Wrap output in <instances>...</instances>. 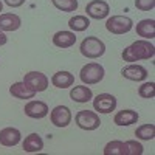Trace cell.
<instances>
[{"label":"cell","mask_w":155,"mask_h":155,"mask_svg":"<svg viewBox=\"0 0 155 155\" xmlns=\"http://www.w3.org/2000/svg\"><path fill=\"white\" fill-rule=\"evenodd\" d=\"M9 93L14 96V98H17V99H33L34 95H36L34 90H31L23 81L12 84V85L9 87Z\"/></svg>","instance_id":"obj_17"},{"label":"cell","mask_w":155,"mask_h":155,"mask_svg":"<svg viewBox=\"0 0 155 155\" xmlns=\"http://www.w3.org/2000/svg\"><path fill=\"white\" fill-rule=\"evenodd\" d=\"M121 56L124 62H130V64L138 61H147L155 56V47L146 39H140V41H135L129 47H126Z\"/></svg>","instance_id":"obj_1"},{"label":"cell","mask_w":155,"mask_h":155,"mask_svg":"<svg viewBox=\"0 0 155 155\" xmlns=\"http://www.w3.org/2000/svg\"><path fill=\"white\" fill-rule=\"evenodd\" d=\"M135 31L140 37L146 39V41H149V39H153L155 37V20L153 19H143L140 20L137 23L135 27Z\"/></svg>","instance_id":"obj_15"},{"label":"cell","mask_w":155,"mask_h":155,"mask_svg":"<svg viewBox=\"0 0 155 155\" xmlns=\"http://www.w3.org/2000/svg\"><path fill=\"white\" fill-rule=\"evenodd\" d=\"M76 44V34L73 31H58L53 36V45L58 48H70Z\"/></svg>","instance_id":"obj_14"},{"label":"cell","mask_w":155,"mask_h":155,"mask_svg":"<svg viewBox=\"0 0 155 155\" xmlns=\"http://www.w3.org/2000/svg\"><path fill=\"white\" fill-rule=\"evenodd\" d=\"M6 41H8V39H6L5 33H3V31H0V47L5 45V44H6Z\"/></svg>","instance_id":"obj_29"},{"label":"cell","mask_w":155,"mask_h":155,"mask_svg":"<svg viewBox=\"0 0 155 155\" xmlns=\"http://www.w3.org/2000/svg\"><path fill=\"white\" fill-rule=\"evenodd\" d=\"M85 12L88 17L101 20V19H106L110 12V6L107 2L104 0H92L90 3H87L85 6Z\"/></svg>","instance_id":"obj_7"},{"label":"cell","mask_w":155,"mask_h":155,"mask_svg":"<svg viewBox=\"0 0 155 155\" xmlns=\"http://www.w3.org/2000/svg\"><path fill=\"white\" fill-rule=\"evenodd\" d=\"M70 98L74 101V102H79V104H84V102H88L90 99L93 98V93L90 87H85V85H74L71 90H70Z\"/></svg>","instance_id":"obj_18"},{"label":"cell","mask_w":155,"mask_h":155,"mask_svg":"<svg viewBox=\"0 0 155 155\" xmlns=\"http://www.w3.org/2000/svg\"><path fill=\"white\" fill-rule=\"evenodd\" d=\"M104 74H106V70L104 67L98 62H88L87 65H84L81 68V73H79V78L81 81L87 85H92V84H98L104 79Z\"/></svg>","instance_id":"obj_3"},{"label":"cell","mask_w":155,"mask_h":155,"mask_svg":"<svg viewBox=\"0 0 155 155\" xmlns=\"http://www.w3.org/2000/svg\"><path fill=\"white\" fill-rule=\"evenodd\" d=\"M51 84L58 88H68L74 84V76L70 71H58L51 78Z\"/></svg>","instance_id":"obj_20"},{"label":"cell","mask_w":155,"mask_h":155,"mask_svg":"<svg viewBox=\"0 0 155 155\" xmlns=\"http://www.w3.org/2000/svg\"><path fill=\"white\" fill-rule=\"evenodd\" d=\"M23 82L27 84L31 90H34L36 93H41V92H45L47 90L50 81H48V78L41 71H30V73L25 74Z\"/></svg>","instance_id":"obj_6"},{"label":"cell","mask_w":155,"mask_h":155,"mask_svg":"<svg viewBox=\"0 0 155 155\" xmlns=\"http://www.w3.org/2000/svg\"><path fill=\"white\" fill-rule=\"evenodd\" d=\"M135 6L140 11H150L155 8V0H135Z\"/></svg>","instance_id":"obj_27"},{"label":"cell","mask_w":155,"mask_h":155,"mask_svg":"<svg viewBox=\"0 0 155 155\" xmlns=\"http://www.w3.org/2000/svg\"><path fill=\"white\" fill-rule=\"evenodd\" d=\"M121 74L129 81L140 82V81H144L147 78V70L143 65H138V64H129L127 67H124L121 70Z\"/></svg>","instance_id":"obj_11"},{"label":"cell","mask_w":155,"mask_h":155,"mask_svg":"<svg viewBox=\"0 0 155 155\" xmlns=\"http://www.w3.org/2000/svg\"><path fill=\"white\" fill-rule=\"evenodd\" d=\"M23 112H25V115L30 116V118H33V120H42V118H45V116L48 115L50 110H48V106L45 104L44 101L33 99V101L28 102V104H25Z\"/></svg>","instance_id":"obj_10"},{"label":"cell","mask_w":155,"mask_h":155,"mask_svg":"<svg viewBox=\"0 0 155 155\" xmlns=\"http://www.w3.org/2000/svg\"><path fill=\"white\" fill-rule=\"evenodd\" d=\"M104 155H124V143L118 140H113L106 144Z\"/></svg>","instance_id":"obj_24"},{"label":"cell","mask_w":155,"mask_h":155,"mask_svg":"<svg viewBox=\"0 0 155 155\" xmlns=\"http://www.w3.org/2000/svg\"><path fill=\"white\" fill-rule=\"evenodd\" d=\"M138 113L135 110H130V109H127V110H121L115 115V118H113V123L116 126H130V124H135L138 121Z\"/></svg>","instance_id":"obj_19"},{"label":"cell","mask_w":155,"mask_h":155,"mask_svg":"<svg viewBox=\"0 0 155 155\" xmlns=\"http://www.w3.org/2000/svg\"><path fill=\"white\" fill-rule=\"evenodd\" d=\"M51 3L64 12H74L78 9V0H51Z\"/></svg>","instance_id":"obj_23"},{"label":"cell","mask_w":155,"mask_h":155,"mask_svg":"<svg viewBox=\"0 0 155 155\" xmlns=\"http://www.w3.org/2000/svg\"><path fill=\"white\" fill-rule=\"evenodd\" d=\"M50 120L56 127H67L71 123V110L67 106H56L50 112Z\"/></svg>","instance_id":"obj_8"},{"label":"cell","mask_w":155,"mask_h":155,"mask_svg":"<svg viewBox=\"0 0 155 155\" xmlns=\"http://www.w3.org/2000/svg\"><path fill=\"white\" fill-rule=\"evenodd\" d=\"M106 28L112 34H126L134 28V20L126 16H112L106 22Z\"/></svg>","instance_id":"obj_4"},{"label":"cell","mask_w":155,"mask_h":155,"mask_svg":"<svg viewBox=\"0 0 155 155\" xmlns=\"http://www.w3.org/2000/svg\"><path fill=\"white\" fill-rule=\"evenodd\" d=\"M74 121L78 127H81L82 130H96L101 126L99 115L95 112H90V110H79L74 116Z\"/></svg>","instance_id":"obj_5"},{"label":"cell","mask_w":155,"mask_h":155,"mask_svg":"<svg viewBox=\"0 0 155 155\" xmlns=\"http://www.w3.org/2000/svg\"><path fill=\"white\" fill-rule=\"evenodd\" d=\"M22 149L28 153H34V152H41L44 149V140L41 138L39 134H30L22 143Z\"/></svg>","instance_id":"obj_16"},{"label":"cell","mask_w":155,"mask_h":155,"mask_svg":"<svg viewBox=\"0 0 155 155\" xmlns=\"http://www.w3.org/2000/svg\"><path fill=\"white\" fill-rule=\"evenodd\" d=\"M68 27L73 33H81L90 27V20L87 16H74L68 20Z\"/></svg>","instance_id":"obj_21"},{"label":"cell","mask_w":155,"mask_h":155,"mask_svg":"<svg viewBox=\"0 0 155 155\" xmlns=\"http://www.w3.org/2000/svg\"><path fill=\"white\" fill-rule=\"evenodd\" d=\"M135 137L140 140H146V141L153 140L155 138V126L153 124H143V126L137 127Z\"/></svg>","instance_id":"obj_22"},{"label":"cell","mask_w":155,"mask_h":155,"mask_svg":"<svg viewBox=\"0 0 155 155\" xmlns=\"http://www.w3.org/2000/svg\"><path fill=\"white\" fill-rule=\"evenodd\" d=\"M79 50H81V54L84 58L96 59V58H101L102 54L106 53V44L102 42L99 37L90 36V37H85L84 41L81 42Z\"/></svg>","instance_id":"obj_2"},{"label":"cell","mask_w":155,"mask_h":155,"mask_svg":"<svg viewBox=\"0 0 155 155\" xmlns=\"http://www.w3.org/2000/svg\"><path fill=\"white\" fill-rule=\"evenodd\" d=\"M138 95L144 99H152L155 96V84L153 82H144L138 87Z\"/></svg>","instance_id":"obj_26"},{"label":"cell","mask_w":155,"mask_h":155,"mask_svg":"<svg viewBox=\"0 0 155 155\" xmlns=\"http://www.w3.org/2000/svg\"><path fill=\"white\" fill-rule=\"evenodd\" d=\"M93 109L99 113H110L116 109V98L110 93H101L93 99Z\"/></svg>","instance_id":"obj_9"},{"label":"cell","mask_w":155,"mask_h":155,"mask_svg":"<svg viewBox=\"0 0 155 155\" xmlns=\"http://www.w3.org/2000/svg\"><path fill=\"white\" fill-rule=\"evenodd\" d=\"M27 0H5V3L8 5V6H11V8H19V6H22Z\"/></svg>","instance_id":"obj_28"},{"label":"cell","mask_w":155,"mask_h":155,"mask_svg":"<svg viewBox=\"0 0 155 155\" xmlns=\"http://www.w3.org/2000/svg\"><path fill=\"white\" fill-rule=\"evenodd\" d=\"M2 9H3V3L0 2V12H2Z\"/></svg>","instance_id":"obj_30"},{"label":"cell","mask_w":155,"mask_h":155,"mask_svg":"<svg viewBox=\"0 0 155 155\" xmlns=\"http://www.w3.org/2000/svg\"><path fill=\"white\" fill-rule=\"evenodd\" d=\"M22 20L17 14L6 12V14H0V31H16L20 28Z\"/></svg>","instance_id":"obj_13"},{"label":"cell","mask_w":155,"mask_h":155,"mask_svg":"<svg viewBox=\"0 0 155 155\" xmlns=\"http://www.w3.org/2000/svg\"><path fill=\"white\" fill-rule=\"evenodd\" d=\"M20 130L16 127H5L0 130V144L5 147H12L20 143Z\"/></svg>","instance_id":"obj_12"},{"label":"cell","mask_w":155,"mask_h":155,"mask_svg":"<svg viewBox=\"0 0 155 155\" xmlns=\"http://www.w3.org/2000/svg\"><path fill=\"white\" fill-rule=\"evenodd\" d=\"M143 153V146L135 140H129L124 143V155H141Z\"/></svg>","instance_id":"obj_25"}]
</instances>
